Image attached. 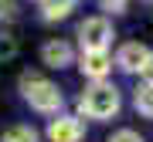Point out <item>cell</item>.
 <instances>
[{
    "label": "cell",
    "instance_id": "cell-1",
    "mask_svg": "<svg viewBox=\"0 0 153 142\" xmlns=\"http://www.w3.org/2000/svg\"><path fill=\"white\" fill-rule=\"evenodd\" d=\"M78 112L88 115V119H112L119 112V91H116V85H109V81L88 85L82 91V98H78Z\"/></svg>",
    "mask_w": 153,
    "mask_h": 142
},
{
    "label": "cell",
    "instance_id": "cell-2",
    "mask_svg": "<svg viewBox=\"0 0 153 142\" xmlns=\"http://www.w3.org/2000/svg\"><path fill=\"white\" fill-rule=\"evenodd\" d=\"M21 95H24V102H27L31 108H38V112H58L61 108L58 85H51L48 78L34 75V71H24L21 75Z\"/></svg>",
    "mask_w": 153,
    "mask_h": 142
},
{
    "label": "cell",
    "instance_id": "cell-3",
    "mask_svg": "<svg viewBox=\"0 0 153 142\" xmlns=\"http://www.w3.org/2000/svg\"><path fill=\"white\" fill-rule=\"evenodd\" d=\"M78 41H82V51H105L112 41V24L105 17H85L78 24Z\"/></svg>",
    "mask_w": 153,
    "mask_h": 142
},
{
    "label": "cell",
    "instance_id": "cell-4",
    "mask_svg": "<svg viewBox=\"0 0 153 142\" xmlns=\"http://www.w3.org/2000/svg\"><path fill=\"white\" fill-rule=\"evenodd\" d=\"M82 135H85V125L75 115H58L48 125V139L51 142H82Z\"/></svg>",
    "mask_w": 153,
    "mask_h": 142
},
{
    "label": "cell",
    "instance_id": "cell-5",
    "mask_svg": "<svg viewBox=\"0 0 153 142\" xmlns=\"http://www.w3.org/2000/svg\"><path fill=\"white\" fill-rule=\"evenodd\" d=\"M78 71H82L85 78H92V81H105V75L112 71V58L105 54V51H82Z\"/></svg>",
    "mask_w": 153,
    "mask_h": 142
},
{
    "label": "cell",
    "instance_id": "cell-6",
    "mask_svg": "<svg viewBox=\"0 0 153 142\" xmlns=\"http://www.w3.org/2000/svg\"><path fill=\"white\" fill-rule=\"evenodd\" d=\"M146 58H150V48H146V44L129 41V44H123V48H119V54H116V64H119L123 71H140Z\"/></svg>",
    "mask_w": 153,
    "mask_h": 142
},
{
    "label": "cell",
    "instance_id": "cell-7",
    "mask_svg": "<svg viewBox=\"0 0 153 142\" xmlns=\"http://www.w3.org/2000/svg\"><path fill=\"white\" fill-rule=\"evenodd\" d=\"M41 58L48 68H65V64H71V48L65 41H48L41 48Z\"/></svg>",
    "mask_w": 153,
    "mask_h": 142
},
{
    "label": "cell",
    "instance_id": "cell-8",
    "mask_svg": "<svg viewBox=\"0 0 153 142\" xmlns=\"http://www.w3.org/2000/svg\"><path fill=\"white\" fill-rule=\"evenodd\" d=\"M41 17L44 20H65V17L75 10V4L78 0H41Z\"/></svg>",
    "mask_w": 153,
    "mask_h": 142
},
{
    "label": "cell",
    "instance_id": "cell-9",
    "mask_svg": "<svg viewBox=\"0 0 153 142\" xmlns=\"http://www.w3.org/2000/svg\"><path fill=\"white\" fill-rule=\"evenodd\" d=\"M133 105H136V112H140V115L153 119V85L136 88V95H133Z\"/></svg>",
    "mask_w": 153,
    "mask_h": 142
},
{
    "label": "cell",
    "instance_id": "cell-10",
    "mask_svg": "<svg viewBox=\"0 0 153 142\" xmlns=\"http://www.w3.org/2000/svg\"><path fill=\"white\" fill-rule=\"evenodd\" d=\"M4 142H38V132L31 125H14L4 132Z\"/></svg>",
    "mask_w": 153,
    "mask_h": 142
},
{
    "label": "cell",
    "instance_id": "cell-11",
    "mask_svg": "<svg viewBox=\"0 0 153 142\" xmlns=\"http://www.w3.org/2000/svg\"><path fill=\"white\" fill-rule=\"evenodd\" d=\"M17 54V37H10V34H0V58H14Z\"/></svg>",
    "mask_w": 153,
    "mask_h": 142
},
{
    "label": "cell",
    "instance_id": "cell-12",
    "mask_svg": "<svg viewBox=\"0 0 153 142\" xmlns=\"http://www.w3.org/2000/svg\"><path fill=\"white\" fill-rule=\"evenodd\" d=\"M109 142H143V139H140V132H133V129H119Z\"/></svg>",
    "mask_w": 153,
    "mask_h": 142
},
{
    "label": "cell",
    "instance_id": "cell-13",
    "mask_svg": "<svg viewBox=\"0 0 153 142\" xmlns=\"http://www.w3.org/2000/svg\"><path fill=\"white\" fill-rule=\"evenodd\" d=\"M140 78H143V85H153V51H150V58L143 61V68H140Z\"/></svg>",
    "mask_w": 153,
    "mask_h": 142
},
{
    "label": "cell",
    "instance_id": "cell-14",
    "mask_svg": "<svg viewBox=\"0 0 153 142\" xmlns=\"http://www.w3.org/2000/svg\"><path fill=\"white\" fill-rule=\"evenodd\" d=\"M17 14V0H0V20H10Z\"/></svg>",
    "mask_w": 153,
    "mask_h": 142
},
{
    "label": "cell",
    "instance_id": "cell-15",
    "mask_svg": "<svg viewBox=\"0 0 153 142\" xmlns=\"http://www.w3.org/2000/svg\"><path fill=\"white\" fill-rule=\"evenodd\" d=\"M102 7H105V10H123V7H126V0H102Z\"/></svg>",
    "mask_w": 153,
    "mask_h": 142
}]
</instances>
